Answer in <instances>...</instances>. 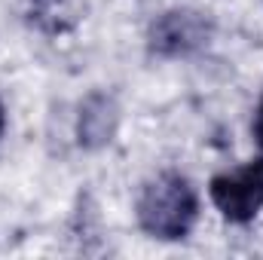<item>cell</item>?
I'll use <instances>...</instances> for the list:
<instances>
[{"label":"cell","mask_w":263,"mask_h":260,"mask_svg":"<svg viewBox=\"0 0 263 260\" xmlns=\"http://www.w3.org/2000/svg\"><path fill=\"white\" fill-rule=\"evenodd\" d=\"M138 227L159 242H181L199 220V193L181 172L153 175L135 199Z\"/></svg>","instance_id":"cell-1"},{"label":"cell","mask_w":263,"mask_h":260,"mask_svg":"<svg viewBox=\"0 0 263 260\" xmlns=\"http://www.w3.org/2000/svg\"><path fill=\"white\" fill-rule=\"evenodd\" d=\"M211 205L223 220L245 227L263 211V156L245 162L242 169L214 175L208 184Z\"/></svg>","instance_id":"cell-2"},{"label":"cell","mask_w":263,"mask_h":260,"mask_svg":"<svg viewBox=\"0 0 263 260\" xmlns=\"http://www.w3.org/2000/svg\"><path fill=\"white\" fill-rule=\"evenodd\" d=\"M208 40H211V22L205 18V12L193 9L162 12L147 34V46L159 59H187L202 46H208Z\"/></svg>","instance_id":"cell-3"},{"label":"cell","mask_w":263,"mask_h":260,"mask_svg":"<svg viewBox=\"0 0 263 260\" xmlns=\"http://www.w3.org/2000/svg\"><path fill=\"white\" fill-rule=\"evenodd\" d=\"M117 123H120V114H117L114 98L89 95L86 104L80 107V117H77V138L83 147H101L114 138Z\"/></svg>","instance_id":"cell-4"},{"label":"cell","mask_w":263,"mask_h":260,"mask_svg":"<svg viewBox=\"0 0 263 260\" xmlns=\"http://www.w3.org/2000/svg\"><path fill=\"white\" fill-rule=\"evenodd\" d=\"M251 135H254V141H257V156H263V95H260V104H257V110H254Z\"/></svg>","instance_id":"cell-5"},{"label":"cell","mask_w":263,"mask_h":260,"mask_svg":"<svg viewBox=\"0 0 263 260\" xmlns=\"http://www.w3.org/2000/svg\"><path fill=\"white\" fill-rule=\"evenodd\" d=\"M31 6H34V12H40V15H46V12H52V9H59L65 0H28Z\"/></svg>","instance_id":"cell-6"},{"label":"cell","mask_w":263,"mask_h":260,"mask_svg":"<svg viewBox=\"0 0 263 260\" xmlns=\"http://www.w3.org/2000/svg\"><path fill=\"white\" fill-rule=\"evenodd\" d=\"M3 132H6V107L0 101V138H3Z\"/></svg>","instance_id":"cell-7"}]
</instances>
